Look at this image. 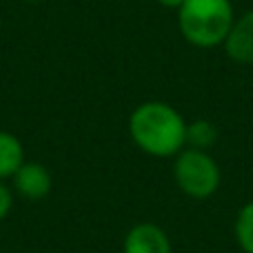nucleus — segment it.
I'll return each instance as SVG.
<instances>
[{"label": "nucleus", "mask_w": 253, "mask_h": 253, "mask_svg": "<svg viewBox=\"0 0 253 253\" xmlns=\"http://www.w3.org/2000/svg\"><path fill=\"white\" fill-rule=\"evenodd\" d=\"M222 47L233 62L253 65V9L236 18Z\"/></svg>", "instance_id": "423d86ee"}, {"label": "nucleus", "mask_w": 253, "mask_h": 253, "mask_svg": "<svg viewBox=\"0 0 253 253\" xmlns=\"http://www.w3.org/2000/svg\"><path fill=\"white\" fill-rule=\"evenodd\" d=\"M175 187L193 200H207L220 189V167L209 151L184 147L173 158Z\"/></svg>", "instance_id": "7ed1b4c3"}, {"label": "nucleus", "mask_w": 253, "mask_h": 253, "mask_svg": "<svg viewBox=\"0 0 253 253\" xmlns=\"http://www.w3.org/2000/svg\"><path fill=\"white\" fill-rule=\"evenodd\" d=\"M11 189H13V193H18L27 202L44 200L53 189L51 171L42 162L25 160L18 167L16 173L11 175Z\"/></svg>", "instance_id": "20e7f679"}, {"label": "nucleus", "mask_w": 253, "mask_h": 253, "mask_svg": "<svg viewBox=\"0 0 253 253\" xmlns=\"http://www.w3.org/2000/svg\"><path fill=\"white\" fill-rule=\"evenodd\" d=\"M233 236L245 253H253V200L240 207L233 222Z\"/></svg>", "instance_id": "1a4fd4ad"}, {"label": "nucleus", "mask_w": 253, "mask_h": 253, "mask_svg": "<svg viewBox=\"0 0 253 253\" xmlns=\"http://www.w3.org/2000/svg\"><path fill=\"white\" fill-rule=\"evenodd\" d=\"M25 162V147L11 131L0 129V180H11L18 167Z\"/></svg>", "instance_id": "0eeeda50"}, {"label": "nucleus", "mask_w": 253, "mask_h": 253, "mask_svg": "<svg viewBox=\"0 0 253 253\" xmlns=\"http://www.w3.org/2000/svg\"><path fill=\"white\" fill-rule=\"evenodd\" d=\"M156 2L162 4V7H167V9H175V11H178V9L184 4V0H156Z\"/></svg>", "instance_id": "9b49d317"}, {"label": "nucleus", "mask_w": 253, "mask_h": 253, "mask_svg": "<svg viewBox=\"0 0 253 253\" xmlns=\"http://www.w3.org/2000/svg\"><path fill=\"white\" fill-rule=\"evenodd\" d=\"M25 2H42V0H25Z\"/></svg>", "instance_id": "f8f14e48"}, {"label": "nucleus", "mask_w": 253, "mask_h": 253, "mask_svg": "<svg viewBox=\"0 0 253 253\" xmlns=\"http://www.w3.org/2000/svg\"><path fill=\"white\" fill-rule=\"evenodd\" d=\"M11 207H13V189L4 180H0V222L9 215Z\"/></svg>", "instance_id": "9d476101"}, {"label": "nucleus", "mask_w": 253, "mask_h": 253, "mask_svg": "<svg viewBox=\"0 0 253 253\" xmlns=\"http://www.w3.org/2000/svg\"><path fill=\"white\" fill-rule=\"evenodd\" d=\"M123 253H171V240L162 227L140 222L126 231Z\"/></svg>", "instance_id": "39448f33"}, {"label": "nucleus", "mask_w": 253, "mask_h": 253, "mask_svg": "<svg viewBox=\"0 0 253 253\" xmlns=\"http://www.w3.org/2000/svg\"><path fill=\"white\" fill-rule=\"evenodd\" d=\"M236 22L231 0H184L178 9V29L198 49L222 47Z\"/></svg>", "instance_id": "f03ea898"}, {"label": "nucleus", "mask_w": 253, "mask_h": 253, "mask_svg": "<svg viewBox=\"0 0 253 253\" xmlns=\"http://www.w3.org/2000/svg\"><path fill=\"white\" fill-rule=\"evenodd\" d=\"M218 140V129L211 120H193L187 123V147L209 151Z\"/></svg>", "instance_id": "6e6552de"}, {"label": "nucleus", "mask_w": 253, "mask_h": 253, "mask_svg": "<svg viewBox=\"0 0 253 253\" xmlns=\"http://www.w3.org/2000/svg\"><path fill=\"white\" fill-rule=\"evenodd\" d=\"M129 135L147 156L175 158L187 147V120L169 102L147 100L131 111Z\"/></svg>", "instance_id": "f257e3e1"}]
</instances>
